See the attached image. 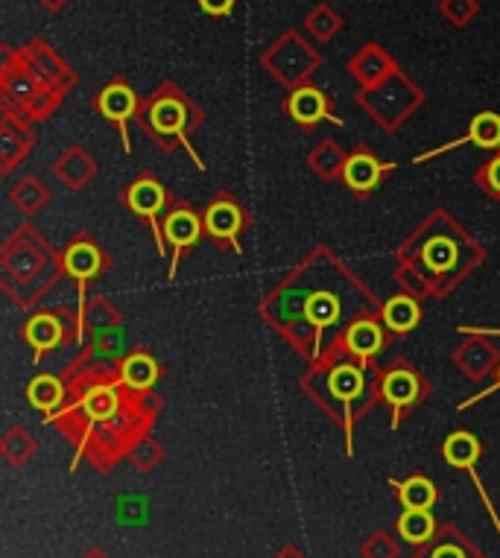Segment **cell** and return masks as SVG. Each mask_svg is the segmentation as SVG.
Masks as SVG:
<instances>
[{
  "instance_id": "cell-1",
  "label": "cell",
  "mask_w": 500,
  "mask_h": 558,
  "mask_svg": "<svg viewBox=\"0 0 500 558\" xmlns=\"http://www.w3.org/2000/svg\"><path fill=\"white\" fill-rule=\"evenodd\" d=\"M384 301L331 246H313L258 304L261 319L308 366L363 316H381Z\"/></svg>"
},
{
  "instance_id": "cell-2",
  "label": "cell",
  "mask_w": 500,
  "mask_h": 558,
  "mask_svg": "<svg viewBox=\"0 0 500 558\" xmlns=\"http://www.w3.org/2000/svg\"><path fill=\"white\" fill-rule=\"evenodd\" d=\"M158 412L161 398L155 392H135L112 380L71 392L68 404L44 424H53L74 447L71 471L85 459L100 474H109L141 439L153 436Z\"/></svg>"
},
{
  "instance_id": "cell-3",
  "label": "cell",
  "mask_w": 500,
  "mask_h": 558,
  "mask_svg": "<svg viewBox=\"0 0 500 558\" xmlns=\"http://www.w3.org/2000/svg\"><path fill=\"white\" fill-rule=\"evenodd\" d=\"M486 261V249L445 208H436L395 249V284L401 293L448 298Z\"/></svg>"
},
{
  "instance_id": "cell-4",
  "label": "cell",
  "mask_w": 500,
  "mask_h": 558,
  "mask_svg": "<svg viewBox=\"0 0 500 558\" xmlns=\"http://www.w3.org/2000/svg\"><path fill=\"white\" fill-rule=\"evenodd\" d=\"M381 369L354 357L343 339H337L319 363L302 374L299 389L310 404L328 421H334L343 433L346 456H354V430L357 421L381 404Z\"/></svg>"
},
{
  "instance_id": "cell-5",
  "label": "cell",
  "mask_w": 500,
  "mask_h": 558,
  "mask_svg": "<svg viewBox=\"0 0 500 558\" xmlns=\"http://www.w3.org/2000/svg\"><path fill=\"white\" fill-rule=\"evenodd\" d=\"M62 278V252L33 223H21L0 243V290L15 307L39 310Z\"/></svg>"
},
{
  "instance_id": "cell-6",
  "label": "cell",
  "mask_w": 500,
  "mask_h": 558,
  "mask_svg": "<svg viewBox=\"0 0 500 558\" xmlns=\"http://www.w3.org/2000/svg\"><path fill=\"white\" fill-rule=\"evenodd\" d=\"M138 123H141V129L150 135V141H153L161 152L188 149V155H191V161L196 164V170H205L202 155H199L191 144L193 132L202 126V112L193 106L191 97H188L179 85L164 82L153 97L141 106Z\"/></svg>"
},
{
  "instance_id": "cell-7",
  "label": "cell",
  "mask_w": 500,
  "mask_h": 558,
  "mask_svg": "<svg viewBox=\"0 0 500 558\" xmlns=\"http://www.w3.org/2000/svg\"><path fill=\"white\" fill-rule=\"evenodd\" d=\"M0 88H3V106L21 114L30 123L47 120L50 114L59 109L62 103V91L56 85H50L44 76L30 65V59L18 50H6V65L0 76Z\"/></svg>"
},
{
  "instance_id": "cell-8",
  "label": "cell",
  "mask_w": 500,
  "mask_h": 558,
  "mask_svg": "<svg viewBox=\"0 0 500 558\" xmlns=\"http://www.w3.org/2000/svg\"><path fill=\"white\" fill-rule=\"evenodd\" d=\"M357 103L384 132H398L413 114L422 109L424 94L413 79H407L401 71H395L381 85L363 88L357 94Z\"/></svg>"
},
{
  "instance_id": "cell-9",
  "label": "cell",
  "mask_w": 500,
  "mask_h": 558,
  "mask_svg": "<svg viewBox=\"0 0 500 558\" xmlns=\"http://www.w3.org/2000/svg\"><path fill=\"white\" fill-rule=\"evenodd\" d=\"M21 342L33 351V363H41L47 354H56L62 348H79L82 345L79 310L65 304L36 310L21 328Z\"/></svg>"
},
{
  "instance_id": "cell-10",
  "label": "cell",
  "mask_w": 500,
  "mask_h": 558,
  "mask_svg": "<svg viewBox=\"0 0 500 558\" xmlns=\"http://www.w3.org/2000/svg\"><path fill=\"white\" fill-rule=\"evenodd\" d=\"M378 392H381V404L392 415V430H398L407 412H413L430 398V380L407 357H398L381 369Z\"/></svg>"
},
{
  "instance_id": "cell-11",
  "label": "cell",
  "mask_w": 500,
  "mask_h": 558,
  "mask_svg": "<svg viewBox=\"0 0 500 558\" xmlns=\"http://www.w3.org/2000/svg\"><path fill=\"white\" fill-rule=\"evenodd\" d=\"M62 258H65V278L74 281L77 287V310H79V325H82V316H85V307H88V287L94 281H100L109 269V252L85 231H79L71 237V243L62 249ZM82 348V345H79Z\"/></svg>"
},
{
  "instance_id": "cell-12",
  "label": "cell",
  "mask_w": 500,
  "mask_h": 558,
  "mask_svg": "<svg viewBox=\"0 0 500 558\" xmlns=\"http://www.w3.org/2000/svg\"><path fill=\"white\" fill-rule=\"evenodd\" d=\"M123 205L132 211V217L144 220L150 225V234L155 240V249H158V258H170V249H167V240H164V217L173 205V196L170 190L155 179L153 173H141L132 185L123 190Z\"/></svg>"
},
{
  "instance_id": "cell-13",
  "label": "cell",
  "mask_w": 500,
  "mask_h": 558,
  "mask_svg": "<svg viewBox=\"0 0 500 558\" xmlns=\"http://www.w3.org/2000/svg\"><path fill=\"white\" fill-rule=\"evenodd\" d=\"M319 65H322L319 53H316L299 33L281 36L272 44L270 50L264 53V68H267L281 85H287L290 91L308 85V79L319 71Z\"/></svg>"
},
{
  "instance_id": "cell-14",
  "label": "cell",
  "mask_w": 500,
  "mask_h": 558,
  "mask_svg": "<svg viewBox=\"0 0 500 558\" xmlns=\"http://www.w3.org/2000/svg\"><path fill=\"white\" fill-rule=\"evenodd\" d=\"M202 223H205V237L217 249L243 258V234L252 225V214L231 193H217L208 202V208L202 211Z\"/></svg>"
},
{
  "instance_id": "cell-15",
  "label": "cell",
  "mask_w": 500,
  "mask_h": 558,
  "mask_svg": "<svg viewBox=\"0 0 500 558\" xmlns=\"http://www.w3.org/2000/svg\"><path fill=\"white\" fill-rule=\"evenodd\" d=\"M205 237V223L202 214L193 211L188 202H173L167 217H164V240L170 249V266H167V281H176L179 275V263L182 258L199 246V240Z\"/></svg>"
},
{
  "instance_id": "cell-16",
  "label": "cell",
  "mask_w": 500,
  "mask_h": 558,
  "mask_svg": "<svg viewBox=\"0 0 500 558\" xmlns=\"http://www.w3.org/2000/svg\"><path fill=\"white\" fill-rule=\"evenodd\" d=\"M94 112L100 114L106 123H112L117 132H120V144H123V152L129 155L132 152V138H129V123L138 120L141 114V100L135 94L132 85H126L123 79L117 82H109L94 100H91Z\"/></svg>"
},
{
  "instance_id": "cell-17",
  "label": "cell",
  "mask_w": 500,
  "mask_h": 558,
  "mask_svg": "<svg viewBox=\"0 0 500 558\" xmlns=\"http://www.w3.org/2000/svg\"><path fill=\"white\" fill-rule=\"evenodd\" d=\"M480 456H483V445H480V439H477L474 433H468V430H454V433L442 442V459H445V465H451L454 471H462V474H468V477L474 480V488H477V494H480V500H483V506H486V512H489V518H492V523H495V529H498L500 535L498 509H495L492 497L486 494L483 480L477 477V462H480Z\"/></svg>"
},
{
  "instance_id": "cell-18",
  "label": "cell",
  "mask_w": 500,
  "mask_h": 558,
  "mask_svg": "<svg viewBox=\"0 0 500 558\" xmlns=\"http://www.w3.org/2000/svg\"><path fill=\"white\" fill-rule=\"evenodd\" d=\"M395 161H381L369 147H357L354 152H348L346 173H343V185L354 196V199H366L375 190H381L386 182V176L395 170Z\"/></svg>"
},
{
  "instance_id": "cell-19",
  "label": "cell",
  "mask_w": 500,
  "mask_h": 558,
  "mask_svg": "<svg viewBox=\"0 0 500 558\" xmlns=\"http://www.w3.org/2000/svg\"><path fill=\"white\" fill-rule=\"evenodd\" d=\"M36 147V135L30 129V120L3 106L0 117V176L9 179Z\"/></svg>"
},
{
  "instance_id": "cell-20",
  "label": "cell",
  "mask_w": 500,
  "mask_h": 558,
  "mask_svg": "<svg viewBox=\"0 0 500 558\" xmlns=\"http://www.w3.org/2000/svg\"><path fill=\"white\" fill-rule=\"evenodd\" d=\"M451 363L465 380L483 383L500 369V348L492 342V336L468 334V339L451 351Z\"/></svg>"
},
{
  "instance_id": "cell-21",
  "label": "cell",
  "mask_w": 500,
  "mask_h": 558,
  "mask_svg": "<svg viewBox=\"0 0 500 558\" xmlns=\"http://www.w3.org/2000/svg\"><path fill=\"white\" fill-rule=\"evenodd\" d=\"M465 144H471V147L477 149H486V152H500V114L498 112H480L471 117V123H468V132L462 135L460 141H451V144H442V147L430 149V152H424V155H416L413 158V164H424V161H430V158H439L442 152H451V149L457 147H465Z\"/></svg>"
},
{
  "instance_id": "cell-22",
  "label": "cell",
  "mask_w": 500,
  "mask_h": 558,
  "mask_svg": "<svg viewBox=\"0 0 500 558\" xmlns=\"http://www.w3.org/2000/svg\"><path fill=\"white\" fill-rule=\"evenodd\" d=\"M287 114L302 129H313L322 120H331V123L343 126V120L334 117V112H331V97L325 91L313 88V85H302V88L290 91V97H287Z\"/></svg>"
},
{
  "instance_id": "cell-23",
  "label": "cell",
  "mask_w": 500,
  "mask_h": 558,
  "mask_svg": "<svg viewBox=\"0 0 500 558\" xmlns=\"http://www.w3.org/2000/svg\"><path fill=\"white\" fill-rule=\"evenodd\" d=\"M97 173H100L97 158L85 147H79V144L65 147L59 152V158L53 161V176L68 187V190H74V193L91 185L97 179Z\"/></svg>"
},
{
  "instance_id": "cell-24",
  "label": "cell",
  "mask_w": 500,
  "mask_h": 558,
  "mask_svg": "<svg viewBox=\"0 0 500 558\" xmlns=\"http://www.w3.org/2000/svg\"><path fill=\"white\" fill-rule=\"evenodd\" d=\"M410 558H486L483 550L462 532L460 526L454 523H439L436 535L422 544V547H413V556Z\"/></svg>"
},
{
  "instance_id": "cell-25",
  "label": "cell",
  "mask_w": 500,
  "mask_h": 558,
  "mask_svg": "<svg viewBox=\"0 0 500 558\" xmlns=\"http://www.w3.org/2000/svg\"><path fill=\"white\" fill-rule=\"evenodd\" d=\"M343 342H346V348L354 357H360L366 363H375L389 348L392 336L384 328L381 316H363L343 334Z\"/></svg>"
},
{
  "instance_id": "cell-26",
  "label": "cell",
  "mask_w": 500,
  "mask_h": 558,
  "mask_svg": "<svg viewBox=\"0 0 500 558\" xmlns=\"http://www.w3.org/2000/svg\"><path fill=\"white\" fill-rule=\"evenodd\" d=\"M381 322H384V328L389 331L392 339L413 334L424 322V301L422 298L410 296V293H398V296L384 301V307H381Z\"/></svg>"
},
{
  "instance_id": "cell-27",
  "label": "cell",
  "mask_w": 500,
  "mask_h": 558,
  "mask_svg": "<svg viewBox=\"0 0 500 558\" xmlns=\"http://www.w3.org/2000/svg\"><path fill=\"white\" fill-rule=\"evenodd\" d=\"M24 395H27L30 407H33V410H39L44 418L56 415V412L68 404V398H71L68 383H65L62 372L59 374L41 372V374H36V377H30V383H27Z\"/></svg>"
},
{
  "instance_id": "cell-28",
  "label": "cell",
  "mask_w": 500,
  "mask_h": 558,
  "mask_svg": "<svg viewBox=\"0 0 500 558\" xmlns=\"http://www.w3.org/2000/svg\"><path fill=\"white\" fill-rule=\"evenodd\" d=\"M395 62L392 56L386 53L381 44H366L360 53L351 56L348 62V74L360 82V88H372V85H381L384 79L395 74Z\"/></svg>"
},
{
  "instance_id": "cell-29",
  "label": "cell",
  "mask_w": 500,
  "mask_h": 558,
  "mask_svg": "<svg viewBox=\"0 0 500 558\" xmlns=\"http://www.w3.org/2000/svg\"><path fill=\"white\" fill-rule=\"evenodd\" d=\"M21 53H24V56L30 59V65H33L50 85H56L62 94H68L71 88H77V74H74L44 41H30Z\"/></svg>"
},
{
  "instance_id": "cell-30",
  "label": "cell",
  "mask_w": 500,
  "mask_h": 558,
  "mask_svg": "<svg viewBox=\"0 0 500 558\" xmlns=\"http://www.w3.org/2000/svg\"><path fill=\"white\" fill-rule=\"evenodd\" d=\"M158 380H161V363L147 348H132L120 366V383L135 392H155Z\"/></svg>"
},
{
  "instance_id": "cell-31",
  "label": "cell",
  "mask_w": 500,
  "mask_h": 558,
  "mask_svg": "<svg viewBox=\"0 0 500 558\" xmlns=\"http://www.w3.org/2000/svg\"><path fill=\"white\" fill-rule=\"evenodd\" d=\"M117 328H123V316H120L117 304H112L106 296L91 298L88 307H85V316H82V345L88 339L112 334Z\"/></svg>"
},
{
  "instance_id": "cell-32",
  "label": "cell",
  "mask_w": 500,
  "mask_h": 558,
  "mask_svg": "<svg viewBox=\"0 0 500 558\" xmlns=\"http://www.w3.org/2000/svg\"><path fill=\"white\" fill-rule=\"evenodd\" d=\"M310 170L322 179V182H343V173H346L348 152L337 141H319L316 147L310 149L308 155Z\"/></svg>"
},
{
  "instance_id": "cell-33",
  "label": "cell",
  "mask_w": 500,
  "mask_h": 558,
  "mask_svg": "<svg viewBox=\"0 0 500 558\" xmlns=\"http://www.w3.org/2000/svg\"><path fill=\"white\" fill-rule=\"evenodd\" d=\"M9 202L15 211H21L24 217H36L47 205H50V187L41 182L39 176H21L15 185L9 187Z\"/></svg>"
},
{
  "instance_id": "cell-34",
  "label": "cell",
  "mask_w": 500,
  "mask_h": 558,
  "mask_svg": "<svg viewBox=\"0 0 500 558\" xmlns=\"http://www.w3.org/2000/svg\"><path fill=\"white\" fill-rule=\"evenodd\" d=\"M389 485L395 488V500H398L401 509H430L433 512V506L439 500V488L424 474H413V477H407L401 483L392 480Z\"/></svg>"
},
{
  "instance_id": "cell-35",
  "label": "cell",
  "mask_w": 500,
  "mask_h": 558,
  "mask_svg": "<svg viewBox=\"0 0 500 558\" xmlns=\"http://www.w3.org/2000/svg\"><path fill=\"white\" fill-rule=\"evenodd\" d=\"M36 453H39V442H36V436L30 430H24L21 424H12V427L3 430V436H0V456H3L6 465L24 468V465L33 462Z\"/></svg>"
},
{
  "instance_id": "cell-36",
  "label": "cell",
  "mask_w": 500,
  "mask_h": 558,
  "mask_svg": "<svg viewBox=\"0 0 500 558\" xmlns=\"http://www.w3.org/2000/svg\"><path fill=\"white\" fill-rule=\"evenodd\" d=\"M439 529V521L433 518L430 509H401L398 521H395V535L401 541H407L410 547H422L427 544Z\"/></svg>"
},
{
  "instance_id": "cell-37",
  "label": "cell",
  "mask_w": 500,
  "mask_h": 558,
  "mask_svg": "<svg viewBox=\"0 0 500 558\" xmlns=\"http://www.w3.org/2000/svg\"><path fill=\"white\" fill-rule=\"evenodd\" d=\"M126 459L132 462V468L138 474H153L155 468L167 459V450H164L161 442H155L153 436H147V439H141L138 445L132 447V453Z\"/></svg>"
},
{
  "instance_id": "cell-38",
  "label": "cell",
  "mask_w": 500,
  "mask_h": 558,
  "mask_svg": "<svg viewBox=\"0 0 500 558\" xmlns=\"http://www.w3.org/2000/svg\"><path fill=\"white\" fill-rule=\"evenodd\" d=\"M305 27H308V33L316 38V41H331V38L343 30V18H340L331 6L322 3V6H316V9L310 12Z\"/></svg>"
},
{
  "instance_id": "cell-39",
  "label": "cell",
  "mask_w": 500,
  "mask_h": 558,
  "mask_svg": "<svg viewBox=\"0 0 500 558\" xmlns=\"http://www.w3.org/2000/svg\"><path fill=\"white\" fill-rule=\"evenodd\" d=\"M360 558H401V544L389 529H378L360 544Z\"/></svg>"
},
{
  "instance_id": "cell-40",
  "label": "cell",
  "mask_w": 500,
  "mask_h": 558,
  "mask_svg": "<svg viewBox=\"0 0 500 558\" xmlns=\"http://www.w3.org/2000/svg\"><path fill=\"white\" fill-rule=\"evenodd\" d=\"M471 182H474V187H480L483 196H489L492 202H500V152L498 155H492L489 161H483V164L474 170Z\"/></svg>"
},
{
  "instance_id": "cell-41",
  "label": "cell",
  "mask_w": 500,
  "mask_h": 558,
  "mask_svg": "<svg viewBox=\"0 0 500 558\" xmlns=\"http://www.w3.org/2000/svg\"><path fill=\"white\" fill-rule=\"evenodd\" d=\"M442 15L454 24V27H465L468 21H474V15L480 12L477 0H442L439 3Z\"/></svg>"
},
{
  "instance_id": "cell-42",
  "label": "cell",
  "mask_w": 500,
  "mask_h": 558,
  "mask_svg": "<svg viewBox=\"0 0 500 558\" xmlns=\"http://www.w3.org/2000/svg\"><path fill=\"white\" fill-rule=\"evenodd\" d=\"M237 0H199V9L211 18H229Z\"/></svg>"
},
{
  "instance_id": "cell-43",
  "label": "cell",
  "mask_w": 500,
  "mask_h": 558,
  "mask_svg": "<svg viewBox=\"0 0 500 558\" xmlns=\"http://www.w3.org/2000/svg\"><path fill=\"white\" fill-rule=\"evenodd\" d=\"M495 392H500V369H498V374H495V383H489V386H486V389H483V392H477V395H474V398H468V401H462L460 407H457V410H468V407H474V404H480V401H486V398H492V395H495Z\"/></svg>"
},
{
  "instance_id": "cell-44",
  "label": "cell",
  "mask_w": 500,
  "mask_h": 558,
  "mask_svg": "<svg viewBox=\"0 0 500 558\" xmlns=\"http://www.w3.org/2000/svg\"><path fill=\"white\" fill-rule=\"evenodd\" d=\"M460 334H480V336H492V339H500V328H483V325H460L457 328Z\"/></svg>"
},
{
  "instance_id": "cell-45",
  "label": "cell",
  "mask_w": 500,
  "mask_h": 558,
  "mask_svg": "<svg viewBox=\"0 0 500 558\" xmlns=\"http://www.w3.org/2000/svg\"><path fill=\"white\" fill-rule=\"evenodd\" d=\"M275 558H308V553L290 544V547H284V550H278V553H275Z\"/></svg>"
},
{
  "instance_id": "cell-46",
  "label": "cell",
  "mask_w": 500,
  "mask_h": 558,
  "mask_svg": "<svg viewBox=\"0 0 500 558\" xmlns=\"http://www.w3.org/2000/svg\"><path fill=\"white\" fill-rule=\"evenodd\" d=\"M39 3L44 6V9H47V12H59V9H62L68 0H39Z\"/></svg>"
},
{
  "instance_id": "cell-47",
  "label": "cell",
  "mask_w": 500,
  "mask_h": 558,
  "mask_svg": "<svg viewBox=\"0 0 500 558\" xmlns=\"http://www.w3.org/2000/svg\"><path fill=\"white\" fill-rule=\"evenodd\" d=\"M79 558H112L106 550H100V547H91V550H85Z\"/></svg>"
}]
</instances>
